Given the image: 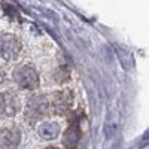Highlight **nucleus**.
Instances as JSON below:
<instances>
[{
  "label": "nucleus",
  "instance_id": "obj_1",
  "mask_svg": "<svg viewBox=\"0 0 149 149\" xmlns=\"http://www.w3.org/2000/svg\"><path fill=\"white\" fill-rule=\"evenodd\" d=\"M49 112V102L43 95H34L31 97L27 107H26V116L30 122H36L43 119Z\"/></svg>",
  "mask_w": 149,
  "mask_h": 149
},
{
  "label": "nucleus",
  "instance_id": "obj_2",
  "mask_svg": "<svg viewBox=\"0 0 149 149\" xmlns=\"http://www.w3.org/2000/svg\"><path fill=\"white\" fill-rule=\"evenodd\" d=\"M14 81L24 90H34L39 85V76H37V72L29 66L24 64L15 69L14 72Z\"/></svg>",
  "mask_w": 149,
  "mask_h": 149
},
{
  "label": "nucleus",
  "instance_id": "obj_3",
  "mask_svg": "<svg viewBox=\"0 0 149 149\" xmlns=\"http://www.w3.org/2000/svg\"><path fill=\"white\" fill-rule=\"evenodd\" d=\"M21 51V42L15 34H3L0 37V57L6 61L15 60Z\"/></svg>",
  "mask_w": 149,
  "mask_h": 149
},
{
  "label": "nucleus",
  "instance_id": "obj_4",
  "mask_svg": "<svg viewBox=\"0 0 149 149\" xmlns=\"http://www.w3.org/2000/svg\"><path fill=\"white\" fill-rule=\"evenodd\" d=\"M51 106L54 107V112L58 115H66L67 112L72 109L73 106V94L69 90H63L60 93H55L52 100H51Z\"/></svg>",
  "mask_w": 149,
  "mask_h": 149
},
{
  "label": "nucleus",
  "instance_id": "obj_5",
  "mask_svg": "<svg viewBox=\"0 0 149 149\" xmlns=\"http://www.w3.org/2000/svg\"><path fill=\"white\" fill-rule=\"evenodd\" d=\"M21 103L18 100L17 94L14 93H5L0 94V112L6 116H14L19 110Z\"/></svg>",
  "mask_w": 149,
  "mask_h": 149
},
{
  "label": "nucleus",
  "instance_id": "obj_6",
  "mask_svg": "<svg viewBox=\"0 0 149 149\" xmlns=\"http://www.w3.org/2000/svg\"><path fill=\"white\" fill-rule=\"evenodd\" d=\"M21 140L18 130H2L0 131V149H17Z\"/></svg>",
  "mask_w": 149,
  "mask_h": 149
},
{
  "label": "nucleus",
  "instance_id": "obj_7",
  "mask_svg": "<svg viewBox=\"0 0 149 149\" xmlns=\"http://www.w3.org/2000/svg\"><path fill=\"white\" fill-rule=\"evenodd\" d=\"M39 134L46 140H52L60 134V125L57 122H51V121L43 122L39 127Z\"/></svg>",
  "mask_w": 149,
  "mask_h": 149
},
{
  "label": "nucleus",
  "instance_id": "obj_8",
  "mask_svg": "<svg viewBox=\"0 0 149 149\" xmlns=\"http://www.w3.org/2000/svg\"><path fill=\"white\" fill-rule=\"evenodd\" d=\"M79 139H81V128H79L78 124H73V125L66 131L63 142H64V145L67 148H74V146L78 145Z\"/></svg>",
  "mask_w": 149,
  "mask_h": 149
},
{
  "label": "nucleus",
  "instance_id": "obj_9",
  "mask_svg": "<svg viewBox=\"0 0 149 149\" xmlns=\"http://www.w3.org/2000/svg\"><path fill=\"white\" fill-rule=\"evenodd\" d=\"M48 149H55V148H48Z\"/></svg>",
  "mask_w": 149,
  "mask_h": 149
}]
</instances>
